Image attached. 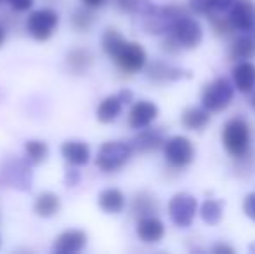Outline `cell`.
I'll list each match as a JSON object with an SVG mask.
<instances>
[{
	"instance_id": "obj_42",
	"label": "cell",
	"mask_w": 255,
	"mask_h": 254,
	"mask_svg": "<svg viewBox=\"0 0 255 254\" xmlns=\"http://www.w3.org/2000/svg\"><path fill=\"white\" fill-rule=\"evenodd\" d=\"M250 106H252L254 112H255V91L252 92V96H250Z\"/></svg>"
},
{
	"instance_id": "obj_35",
	"label": "cell",
	"mask_w": 255,
	"mask_h": 254,
	"mask_svg": "<svg viewBox=\"0 0 255 254\" xmlns=\"http://www.w3.org/2000/svg\"><path fill=\"white\" fill-rule=\"evenodd\" d=\"M7 2L17 12H26V10H30L33 7L35 0H7Z\"/></svg>"
},
{
	"instance_id": "obj_22",
	"label": "cell",
	"mask_w": 255,
	"mask_h": 254,
	"mask_svg": "<svg viewBox=\"0 0 255 254\" xmlns=\"http://www.w3.org/2000/svg\"><path fill=\"white\" fill-rule=\"evenodd\" d=\"M122 106H124V103L118 98V94L104 98L101 101V105L98 106V112H96L98 120L103 124H110V122H113V120H117V117L120 115V112H122Z\"/></svg>"
},
{
	"instance_id": "obj_40",
	"label": "cell",
	"mask_w": 255,
	"mask_h": 254,
	"mask_svg": "<svg viewBox=\"0 0 255 254\" xmlns=\"http://www.w3.org/2000/svg\"><path fill=\"white\" fill-rule=\"evenodd\" d=\"M85 7H91V9H96V7H101L106 0H80Z\"/></svg>"
},
{
	"instance_id": "obj_41",
	"label": "cell",
	"mask_w": 255,
	"mask_h": 254,
	"mask_svg": "<svg viewBox=\"0 0 255 254\" xmlns=\"http://www.w3.org/2000/svg\"><path fill=\"white\" fill-rule=\"evenodd\" d=\"M5 44V30H3V26H0V47Z\"/></svg>"
},
{
	"instance_id": "obj_29",
	"label": "cell",
	"mask_w": 255,
	"mask_h": 254,
	"mask_svg": "<svg viewBox=\"0 0 255 254\" xmlns=\"http://www.w3.org/2000/svg\"><path fill=\"white\" fill-rule=\"evenodd\" d=\"M24 152L31 164H42L49 155V146L45 141H38V139H30L24 145Z\"/></svg>"
},
{
	"instance_id": "obj_6",
	"label": "cell",
	"mask_w": 255,
	"mask_h": 254,
	"mask_svg": "<svg viewBox=\"0 0 255 254\" xmlns=\"http://www.w3.org/2000/svg\"><path fill=\"white\" fill-rule=\"evenodd\" d=\"M196 207H198V202L191 193H175L168 202V214H170L172 223L179 228L189 227L195 220Z\"/></svg>"
},
{
	"instance_id": "obj_8",
	"label": "cell",
	"mask_w": 255,
	"mask_h": 254,
	"mask_svg": "<svg viewBox=\"0 0 255 254\" xmlns=\"http://www.w3.org/2000/svg\"><path fill=\"white\" fill-rule=\"evenodd\" d=\"M57 23H59V16L54 9H38L30 14L26 26L35 40L45 42L52 37Z\"/></svg>"
},
{
	"instance_id": "obj_17",
	"label": "cell",
	"mask_w": 255,
	"mask_h": 254,
	"mask_svg": "<svg viewBox=\"0 0 255 254\" xmlns=\"http://www.w3.org/2000/svg\"><path fill=\"white\" fill-rule=\"evenodd\" d=\"M61 153L71 166H85L91 159V148L84 141H64Z\"/></svg>"
},
{
	"instance_id": "obj_43",
	"label": "cell",
	"mask_w": 255,
	"mask_h": 254,
	"mask_svg": "<svg viewBox=\"0 0 255 254\" xmlns=\"http://www.w3.org/2000/svg\"><path fill=\"white\" fill-rule=\"evenodd\" d=\"M250 251H252V253H255V244H252V246H250Z\"/></svg>"
},
{
	"instance_id": "obj_31",
	"label": "cell",
	"mask_w": 255,
	"mask_h": 254,
	"mask_svg": "<svg viewBox=\"0 0 255 254\" xmlns=\"http://www.w3.org/2000/svg\"><path fill=\"white\" fill-rule=\"evenodd\" d=\"M208 19H210V24H212V28H214L215 35H219V37H228V35L233 33V26L228 21V17H219L208 12Z\"/></svg>"
},
{
	"instance_id": "obj_39",
	"label": "cell",
	"mask_w": 255,
	"mask_h": 254,
	"mask_svg": "<svg viewBox=\"0 0 255 254\" xmlns=\"http://www.w3.org/2000/svg\"><path fill=\"white\" fill-rule=\"evenodd\" d=\"M212 251L214 253H226V254H231L235 253V249L231 248V246H226V244H217L212 248Z\"/></svg>"
},
{
	"instance_id": "obj_4",
	"label": "cell",
	"mask_w": 255,
	"mask_h": 254,
	"mask_svg": "<svg viewBox=\"0 0 255 254\" xmlns=\"http://www.w3.org/2000/svg\"><path fill=\"white\" fill-rule=\"evenodd\" d=\"M233 85L228 78H215L205 87L202 94V105L207 112H222L233 101Z\"/></svg>"
},
{
	"instance_id": "obj_1",
	"label": "cell",
	"mask_w": 255,
	"mask_h": 254,
	"mask_svg": "<svg viewBox=\"0 0 255 254\" xmlns=\"http://www.w3.org/2000/svg\"><path fill=\"white\" fill-rule=\"evenodd\" d=\"M222 145H224L226 152L229 155L236 157H243L249 152V145H250V129L249 124L243 119H231L226 122L224 131H222Z\"/></svg>"
},
{
	"instance_id": "obj_20",
	"label": "cell",
	"mask_w": 255,
	"mask_h": 254,
	"mask_svg": "<svg viewBox=\"0 0 255 254\" xmlns=\"http://www.w3.org/2000/svg\"><path fill=\"white\" fill-rule=\"evenodd\" d=\"M181 122L188 131H202L210 122V115H208V112L203 106L202 108L200 106H193V108L184 110Z\"/></svg>"
},
{
	"instance_id": "obj_5",
	"label": "cell",
	"mask_w": 255,
	"mask_h": 254,
	"mask_svg": "<svg viewBox=\"0 0 255 254\" xmlns=\"http://www.w3.org/2000/svg\"><path fill=\"white\" fill-rule=\"evenodd\" d=\"M181 49H196L203 40L202 24L189 16H181L174 23L172 30L168 31Z\"/></svg>"
},
{
	"instance_id": "obj_38",
	"label": "cell",
	"mask_w": 255,
	"mask_h": 254,
	"mask_svg": "<svg viewBox=\"0 0 255 254\" xmlns=\"http://www.w3.org/2000/svg\"><path fill=\"white\" fill-rule=\"evenodd\" d=\"M118 98L122 99L124 105H128V103L134 101V94H132V91H128V89H124V91L118 92Z\"/></svg>"
},
{
	"instance_id": "obj_21",
	"label": "cell",
	"mask_w": 255,
	"mask_h": 254,
	"mask_svg": "<svg viewBox=\"0 0 255 254\" xmlns=\"http://www.w3.org/2000/svg\"><path fill=\"white\" fill-rule=\"evenodd\" d=\"M158 211V200L156 197L149 192H139L132 200V213L137 218L154 216Z\"/></svg>"
},
{
	"instance_id": "obj_45",
	"label": "cell",
	"mask_w": 255,
	"mask_h": 254,
	"mask_svg": "<svg viewBox=\"0 0 255 254\" xmlns=\"http://www.w3.org/2000/svg\"><path fill=\"white\" fill-rule=\"evenodd\" d=\"M0 244H2V241H0Z\"/></svg>"
},
{
	"instance_id": "obj_18",
	"label": "cell",
	"mask_w": 255,
	"mask_h": 254,
	"mask_svg": "<svg viewBox=\"0 0 255 254\" xmlns=\"http://www.w3.org/2000/svg\"><path fill=\"white\" fill-rule=\"evenodd\" d=\"M99 207L108 214H118L125 206V197L118 188H106L98 197Z\"/></svg>"
},
{
	"instance_id": "obj_24",
	"label": "cell",
	"mask_w": 255,
	"mask_h": 254,
	"mask_svg": "<svg viewBox=\"0 0 255 254\" xmlns=\"http://www.w3.org/2000/svg\"><path fill=\"white\" fill-rule=\"evenodd\" d=\"M66 64L75 75H82L89 71V68L92 66V56L85 49H73V51L68 52Z\"/></svg>"
},
{
	"instance_id": "obj_3",
	"label": "cell",
	"mask_w": 255,
	"mask_h": 254,
	"mask_svg": "<svg viewBox=\"0 0 255 254\" xmlns=\"http://www.w3.org/2000/svg\"><path fill=\"white\" fill-rule=\"evenodd\" d=\"M184 14V9L179 5L153 7L148 14H144V30L151 35H165L172 30L175 21Z\"/></svg>"
},
{
	"instance_id": "obj_16",
	"label": "cell",
	"mask_w": 255,
	"mask_h": 254,
	"mask_svg": "<svg viewBox=\"0 0 255 254\" xmlns=\"http://www.w3.org/2000/svg\"><path fill=\"white\" fill-rule=\"evenodd\" d=\"M163 132L160 129H146V131L139 132L134 139H132V150L141 153H149L158 150L163 145Z\"/></svg>"
},
{
	"instance_id": "obj_13",
	"label": "cell",
	"mask_w": 255,
	"mask_h": 254,
	"mask_svg": "<svg viewBox=\"0 0 255 254\" xmlns=\"http://www.w3.org/2000/svg\"><path fill=\"white\" fill-rule=\"evenodd\" d=\"M137 235L142 242L148 244H154L160 242L165 235V225L156 216H144L139 218L137 221Z\"/></svg>"
},
{
	"instance_id": "obj_44",
	"label": "cell",
	"mask_w": 255,
	"mask_h": 254,
	"mask_svg": "<svg viewBox=\"0 0 255 254\" xmlns=\"http://www.w3.org/2000/svg\"><path fill=\"white\" fill-rule=\"evenodd\" d=\"M2 2H3V0H0V3H2Z\"/></svg>"
},
{
	"instance_id": "obj_15",
	"label": "cell",
	"mask_w": 255,
	"mask_h": 254,
	"mask_svg": "<svg viewBox=\"0 0 255 254\" xmlns=\"http://www.w3.org/2000/svg\"><path fill=\"white\" fill-rule=\"evenodd\" d=\"M146 75H148V78L153 82H172V80H179V78H184V77H191V73H188L186 70L174 68L163 61H154L149 64L148 73Z\"/></svg>"
},
{
	"instance_id": "obj_34",
	"label": "cell",
	"mask_w": 255,
	"mask_h": 254,
	"mask_svg": "<svg viewBox=\"0 0 255 254\" xmlns=\"http://www.w3.org/2000/svg\"><path fill=\"white\" fill-rule=\"evenodd\" d=\"M208 3H210V12L214 10V12L221 14V12H228L233 3H235V0H208Z\"/></svg>"
},
{
	"instance_id": "obj_28",
	"label": "cell",
	"mask_w": 255,
	"mask_h": 254,
	"mask_svg": "<svg viewBox=\"0 0 255 254\" xmlns=\"http://www.w3.org/2000/svg\"><path fill=\"white\" fill-rule=\"evenodd\" d=\"M125 44V38L122 37V33L115 28H108L103 35V51L106 52L110 58H113L118 51L122 49V45Z\"/></svg>"
},
{
	"instance_id": "obj_10",
	"label": "cell",
	"mask_w": 255,
	"mask_h": 254,
	"mask_svg": "<svg viewBox=\"0 0 255 254\" xmlns=\"http://www.w3.org/2000/svg\"><path fill=\"white\" fill-rule=\"evenodd\" d=\"M228 21L236 31H254L255 30V2L254 0H235L231 9L228 10Z\"/></svg>"
},
{
	"instance_id": "obj_14",
	"label": "cell",
	"mask_w": 255,
	"mask_h": 254,
	"mask_svg": "<svg viewBox=\"0 0 255 254\" xmlns=\"http://www.w3.org/2000/svg\"><path fill=\"white\" fill-rule=\"evenodd\" d=\"M233 85L243 94L252 92L255 89V64L249 61H238L233 70Z\"/></svg>"
},
{
	"instance_id": "obj_25",
	"label": "cell",
	"mask_w": 255,
	"mask_h": 254,
	"mask_svg": "<svg viewBox=\"0 0 255 254\" xmlns=\"http://www.w3.org/2000/svg\"><path fill=\"white\" fill-rule=\"evenodd\" d=\"M255 54V40L249 35L236 38L231 45V58L235 61H247Z\"/></svg>"
},
{
	"instance_id": "obj_7",
	"label": "cell",
	"mask_w": 255,
	"mask_h": 254,
	"mask_svg": "<svg viewBox=\"0 0 255 254\" xmlns=\"http://www.w3.org/2000/svg\"><path fill=\"white\" fill-rule=\"evenodd\" d=\"M111 59H113V61L117 63V66L120 68L122 71H125V73H137V71H141L142 68L146 66V63H148V54H146L144 47H142L141 44L125 40L122 49Z\"/></svg>"
},
{
	"instance_id": "obj_9",
	"label": "cell",
	"mask_w": 255,
	"mask_h": 254,
	"mask_svg": "<svg viewBox=\"0 0 255 254\" xmlns=\"http://www.w3.org/2000/svg\"><path fill=\"white\" fill-rule=\"evenodd\" d=\"M163 152L167 162L179 169L189 166L195 159V146H193L191 139H188L186 136H174V138L167 139L163 145Z\"/></svg>"
},
{
	"instance_id": "obj_32",
	"label": "cell",
	"mask_w": 255,
	"mask_h": 254,
	"mask_svg": "<svg viewBox=\"0 0 255 254\" xmlns=\"http://www.w3.org/2000/svg\"><path fill=\"white\" fill-rule=\"evenodd\" d=\"M188 7L195 14H208L210 12V3H208V0H188Z\"/></svg>"
},
{
	"instance_id": "obj_37",
	"label": "cell",
	"mask_w": 255,
	"mask_h": 254,
	"mask_svg": "<svg viewBox=\"0 0 255 254\" xmlns=\"http://www.w3.org/2000/svg\"><path fill=\"white\" fill-rule=\"evenodd\" d=\"M80 181V174L77 171H68L66 173V187H77Z\"/></svg>"
},
{
	"instance_id": "obj_23",
	"label": "cell",
	"mask_w": 255,
	"mask_h": 254,
	"mask_svg": "<svg viewBox=\"0 0 255 254\" xmlns=\"http://www.w3.org/2000/svg\"><path fill=\"white\" fill-rule=\"evenodd\" d=\"M3 174L9 178V183L12 185V187L23 188V190L30 188L31 174H30V171H28V167L24 166L23 162H19V160H17V162H12L9 167H5Z\"/></svg>"
},
{
	"instance_id": "obj_26",
	"label": "cell",
	"mask_w": 255,
	"mask_h": 254,
	"mask_svg": "<svg viewBox=\"0 0 255 254\" xmlns=\"http://www.w3.org/2000/svg\"><path fill=\"white\" fill-rule=\"evenodd\" d=\"M222 213H224V202L215 199L205 200L202 204V209H200L202 220L207 225H217L222 220Z\"/></svg>"
},
{
	"instance_id": "obj_36",
	"label": "cell",
	"mask_w": 255,
	"mask_h": 254,
	"mask_svg": "<svg viewBox=\"0 0 255 254\" xmlns=\"http://www.w3.org/2000/svg\"><path fill=\"white\" fill-rule=\"evenodd\" d=\"M161 49H163L165 52H168V54H177L179 51H181V47H179L177 42L172 38V35H168L167 38H165L163 45H161Z\"/></svg>"
},
{
	"instance_id": "obj_19",
	"label": "cell",
	"mask_w": 255,
	"mask_h": 254,
	"mask_svg": "<svg viewBox=\"0 0 255 254\" xmlns=\"http://www.w3.org/2000/svg\"><path fill=\"white\" fill-rule=\"evenodd\" d=\"M37 216L40 218H52L61 209V199L54 192H44L37 197L33 206Z\"/></svg>"
},
{
	"instance_id": "obj_30",
	"label": "cell",
	"mask_w": 255,
	"mask_h": 254,
	"mask_svg": "<svg viewBox=\"0 0 255 254\" xmlns=\"http://www.w3.org/2000/svg\"><path fill=\"white\" fill-rule=\"evenodd\" d=\"M92 23H94V14H92L91 7H80L71 16V26L77 31H89Z\"/></svg>"
},
{
	"instance_id": "obj_27",
	"label": "cell",
	"mask_w": 255,
	"mask_h": 254,
	"mask_svg": "<svg viewBox=\"0 0 255 254\" xmlns=\"http://www.w3.org/2000/svg\"><path fill=\"white\" fill-rule=\"evenodd\" d=\"M118 10L125 14H148L153 9L151 0H115Z\"/></svg>"
},
{
	"instance_id": "obj_33",
	"label": "cell",
	"mask_w": 255,
	"mask_h": 254,
	"mask_svg": "<svg viewBox=\"0 0 255 254\" xmlns=\"http://www.w3.org/2000/svg\"><path fill=\"white\" fill-rule=\"evenodd\" d=\"M243 213L252 221H255V192L249 193V195L243 199Z\"/></svg>"
},
{
	"instance_id": "obj_12",
	"label": "cell",
	"mask_w": 255,
	"mask_h": 254,
	"mask_svg": "<svg viewBox=\"0 0 255 254\" xmlns=\"http://www.w3.org/2000/svg\"><path fill=\"white\" fill-rule=\"evenodd\" d=\"M158 117V106L151 101H137L130 110L128 124L132 129H146Z\"/></svg>"
},
{
	"instance_id": "obj_11",
	"label": "cell",
	"mask_w": 255,
	"mask_h": 254,
	"mask_svg": "<svg viewBox=\"0 0 255 254\" xmlns=\"http://www.w3.org/2000/svg\"><path fill=\"white\" fill-rule=\"evenodd\" d=\"M87 244V234L82 230H66L56 239L54 242V253L57 254H73V253H80L82 249Z\"/></svg>"
},
{
	"instance_id": "obj_2",
	"label": "cell",
	"mask_w": 255,
	"mask_h": 254,
	"mask_svg": "<svg viewBox=\"0 0 255 254\" xmlns=\"http://www.w3.org/2000/svg\"><path fill=\"white\" fill-rule=\"evenodd\" d=\"M132 146L124 141H108L99 148L96 157V166L104 173H113V171L124 167L132 157Z\"/></svg>"
}]
</instances>
